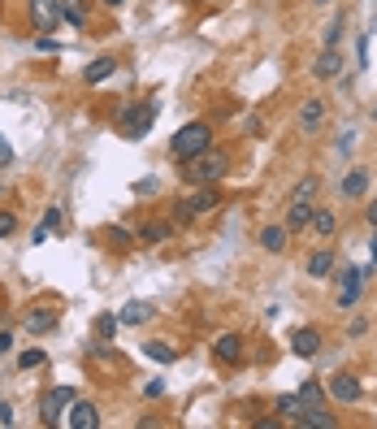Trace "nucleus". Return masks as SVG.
I'll return each instance as SVG.
<instances>
[{
    "label": "nucleus",
    "mask_w": 377,
    "mask_h": 429,
    "mask_svg": "<svg viewBox=\"0 0 377 429\" xmlns=\"http://www.w3.org/2000/svg\"><path fill=\"white\" fill-rule=\"evenodd\" d=\"M212 148V130H208V122H187L174 139H170V152L178 156V160H195L200 152H208Z\"/></svg>",
    "instance_id": "nucleus-1"
},
{
    "label": "nucleus",
    "mask_w": 377,
    "mask_h": 429,
    "mask_svg": "<svg viewBox=\"0 0 377 429\" xmlns=\"http://www.w3.org/2000/svg\"><path fill=\"white\" fill-rule=\"evenodd\" d=\"M152 122H156V104H126V109L118 113V130H122V139H143L148 130H152Z\"/></svg>",
    "instance_id": "nucleus-2"
},
{
    "label": "nucleus",
    "mask_w": 377,
    "mask_h": 429,
    "mask_svg": "<svg viewBox=\"0 0 377 429\" xmlns=\"http://www.w3.org/2000/svg\"><path fill=\"white\" fill-rule=\"evenodd\" d=\"M226 170H230V156H226V152H212V148H208V152H200V156L191 160V170H187V178L204 187V182H217V178H222Z\"/></svg>",
    "instance_id": "nucleus-3"
},
{
    "label": "nucleus",
    "mask_w": 377,
    "mask_h": 429,
    "mask_svg": "<svg viewBox=\"0 0 377 429\" xmlns=\"http://www.w3.org/2000/svg\"><path fill=\"white\" fill-rule=\"evenodd\" d=\"M74 399H78L74 386H57V391H48V395L39 399V416H43V425H61V416H66V408H70Z\"/></svg>",
    "instance_id": "nucleus-4"
},
{
    "label": "nucleus",
    "mask_w": 377,
    "mask_h": 429,
    "mask_svg": "<svg viewBox=\"0 0 377 429\" xmlns=\"http://www.w3.org/2000/svg\"><path fill=\"white\" fill-rule=\"evenodd\" d=\"M70 429H95L100 425V412H95V403H87V399H74L70 408H66V416H61Z\"/></svg>",
    "instance_id": "nucleus-5"
},
{
    "label": "nucleus",
    "mask_w": 377,
    "mask_h": 429,
    "mask_svg": "<svg viewBox=\"0 0 377 429\" xmlns=\"http://www.w3.org/2000/svg\"><path fill=\"white\" fill-rule=\"evenodd\" d=\"M31 18H35V31H57V22H61L57 0H31Z\"/></svg>",
    "instance_id": "nucleus-6"
},
{
    "label": "nucleus",
    "mask_w": 377,
    "mask_h": 429,
    "mask_svg": "<svg viewBox=\"0 0 377 429\" xmlns=\"http://www.w3.org/2000/svg\"><path fill=\"white\" fill-rule=\"evenodd\" d=\"M364 274H368V269H347V274H343V286H339V308H356L360 286H364Z\"/></svg>",
    "instance_id": "nucleus-7"
},
{
    "label": "nucleus",
    "mask_w": 377,
    "mask_h": 429,
    "mask_svg": "<svg viewBox=\"0 0 377 429\" xmlns=\"http://www.w3.org/2000/svg\"><path fill=\"white\" fill-rule=\"evenodd\" d=\"M312 74H316V78H339V74H343V52H339V48H326V52L312 61Z\"/></svg>",
    "instance_id": "nucleus-8"
},
{
    "label": "nucleus",
    "mask_w": 377,
    "mask_h": 429,
    "mask_svg": "<svg viewBox=\"0 0 377 429\" xmlns=\"http://www.w3.org/2000/svg\"><path fill=\"white\" fill-rule=\"evenodd\" d=\"M330 395H334L339 403H356V399H360V382L347 378V373H334V378H330Z\"/></svg>",
    "instance_id": "nucleus-9"
},
{
    "label": "nucleus",
    "mask_w": 377,
    "mask_h": 429,
    "mask_svg": "<svg viewBox=\"0 0 377 429\" xmlns=\"http://www.w3.org/2000/svg\"><path fill=\"white\" fill-rule=\"evenodd\" d=\"M291 351L304 356V360H312V356L321 351V334H316V330H295V334H291Z\"/></svg>",
    "instance_id": "nucleus-10"
},
{
    "label": "nucleus",
    "mask_w": 377,
    "mask_h": 429,
    "mask_svg": "<svg viewBox=\"0 0 377 429\" xmlns=\"http://www.w3.org/2000/svg\"><path fill=\"white\" fill-rule=\"evenodd\" d=\"M113 70H118V61H113V57H95V61L83 70V83H87V87H100L104 78H113Z\"/></svg>",
    "instance_id": "nucleus-11"
},
{
    "label": "nucleus",
    "mask_w": 377,
    "mask_h": 429,
    "mask_svg": "<svg viewBox=\"0 0 377 429\" xmlns=\"http://www.w3.org/2000/svg\"><path fill=\"white\" fill-rule=\"evenodd\" d=\"M212 351H217L222 364H239V360H243V338H239V334H222Z\"/></svg>",
    "instance_id": "nucleus-12"
},
{
    "label": "nucleus",
    "mask_w": 377,
    "mask_h": 429,
    "mask_svg": "<svg viewBox=\"0 0 377 429\" xmlns=\"http://www.w3.org/2000/svg\"><path fill=\"white\" fill-rule=\"evenodd\" d=\"M57 14H61V22H70L74 31L87 26V5H83V0H57Z\"/></svg>",
    "instance_id": "nucleus-13"
},
{
    "label": "nucleus",
    "mask_w": 377,
    "mask_h": 429,
    "mask_svg": "<svg viewBox=\"0 0 377 429\" xmlns=\"http://www.w3.org/2000/svg\"><path fill=\"white\" fill-rule=\"evenodd\" d=\"M321 122H326V104H321V100H304V109H299V130H316Z\"/></svg>",
    "instance_id": "nucleus-14"
},
{
    "label": "nucleus",
    "mask_w": 377,
    "mask_h": 429,
    "mask_svg": "<svg viewBox=\"0 0 377 429\" xmlns=\"http://www.w3.org/2000/svg\"><path fill=\"white\" fill-rule=\"evenodd\" d=\"M187 204H191V212H195V217H204V212H212V208L222 204V195H217V191H212V187L204 182V191H195V195H191Z\"/></svg>",
    "instance_id": "nucleus-15"
},
{
    "label": "nucleus",
    "mask_w": 377,
    "mask_h": 429,
    "mask_svg": "<svg viewBox=\"0 0 377 429\" xmlns=\"http://www.w3.org/2000/svg\"><path fill=\"white\" fill-rule=\"evenodd\" d=\"M286 234H291L286 226H264V230H260V247H264V252H286V243H291Z\"/></svg>",
    "instance_id": "nucleus-16"
},
{
    "label": "nucleus",
    "mask_w": 377,
    "mask_h": 429,
    "mask_svg": "<svg viewBox=\"0 0 377 429\" xmlns=\"http://www.w3.org/2000/svg\"><path fill=\"white\" fill-rule=\"evenodd\" d=\"M316 191H321V178H316V174H304V178L295 182V191H291V204H312Z\"/></svg>",
    "instance_id": "nucleus-17"
},
{
    "label": "nucleus",
    "mask_w": 377,
    "mask_h": 429,
    "mask_svg": "<svg viewBox=\"0 0 377 429\" xmlns=\"http://www.w3.org/2000/svg\"><path fill=\"white\" fill-rule=\"evenodd\" d=\"M330 269H334V252L321 247V252L308 256V274H312V278H330Z\"/></svg>",
    "instance_id": "nucleus-18"
},
{
    "label": "nucleus",
    "mask_w": 377,
    "mask_h": 429,
    "mask_svg": "<svg viewBox=\"0 0 377 429\" xmlns=\"http://www.w3.org/2000/svg\"><path fill=\"white\" fill-rule=\"evenodd\" d=\"M148 316H152V308L135 299V304H126V308L118 312V326H143V321H148Z\"/></svg>",
    "instance_id": "nucleus-19"
},
{
    "label": "nucleus",
    "mask_w": 377,
    "mask_h": 429,
    "mask_svg": "<svg viewBox=\"0 0 377 429\" xmlns=\"http://www.w3.org/2000/svg\"><path fill=\"white\" fill-rule=\"evenodd\" d=\"M170 234H174V230H170V222H152V226H143V230H139V243H148V247H160Z\"/></svg>",
    "instance_id": "nucleus-20"
},
{
    "label": "nucleus",
    "mask_w": 377,
    "mask_h": 429,
    "mask_svg": "<svg viewBox=\"0 0 377 429\" xmlns=\"http://www.w3.org/2000/svg\"><path fill=\"white\" fill-rule=\"evenodd\" d=\"M364 191H368V174H364V170H351V174L343 178V195H347V200H360Z\"/></svg>",
    "instance_id": "nucleus-21"
},
{
    "label": "nucleus",
    "mask_w": 377,
    "mask_h": 429,
    "mask_svg": "<svg viewBox=\"0 0 377 429\" xmlns=\"http://www.w3.org/2000/svg\"><path fill=\"white\" fill-rule=\"evenodd\" d=\"M143 356H152L156 364H174V360H178V351H174L170 343H160V338H152V343H143Z\"/></svg>",
    "instance_id": "nucleus-22"
},
{
    "label": "nucleus",
    "mask_w": 377,
    "mask_h": 429,
    "mask_svg": "<svg viewBox=\"0 0 377 429\" xmlns=\"http://www.w3.org/2000/svg\"><path fill=\"white\" fill-rule=\"evenodd\" d=\"M308 226H312L316 234H334V226H339V222H334V212H330V208H312Z\"/></svg>",
    "instance_id": "nucleus-23"
},
{
    "label": "nucleus",
    "mask_w": 377,
    "mask_h": 429,
    "mask_svg": "<svg viewBox=\"0 0 377 429\" xmlns=\"http://www.w3.org/2000/svg\"><path fill=\"white\" fill-rule=\"evenodd\" d=\"M22 326H26L31 334H48L52 326H57V316H52V312H26V321H22Z\"/></svg>",
    "instance_id": "nucleus-24"
},
{
    "label": "nucleus",
    "mask_w": 377,
    "mask_h": 429,
    "mask_svg": "<svg viewBox=\"0 0 377 429\" xmlns=\"http://www.w3.org/2000/svg\"><path fill=\"white\" fill-rule=\"evenodd\" d=\"M308 217H312V204H291L286 208V230H304Z\"/></svg>",
    "instance_id": "nucleus-25"
},
{
    "label": "nucleus",
    "mask_w": 377,
    "mask_h": 429,
    "mask_svg": "<svg viewBox=\"0 0 377 429\" xmlns=\"http://www.w3.org/2000/svg\"><path fill=\"white\" fill-rule=\"evenodd\" d=\"M343 22H347V18H343V14H334V22L326 26V48H339V39H343Z\"/></svg>",
    "instance_id": "nucleus-26"
},
{
    "label": "nucleus",
    "mask_w": 377,
    "mask_h": 429,
    "mask_svg": "<svg viewBox=\"0 0 377 429\" xmlns=\"http://www.w3.org/2000/svg\"><path fill=\"white\" fill-rule=\"evenodd\" d=\"M104 239H113V247H130L135 243V234L122 230V226H109V230H104Z\"/></svg>",
    "instance_id": "nucleus-27"
},
{
    "label": "nucleus",
    "mask_w": 377,
    "mask_h": 429,
    "mask_svg": "<svg viewBox=\"0 0 377 429\" xmlns=\"http://www.w3.org/2000/svg\"><path fill=\"white\" fill-rule=\"evenodd\" d=\"M113 330H118V316H95V334H100L104 343L113 338Z\"/></svg>",
    "instance_id": "nucleus-28"
},
{
    "label": "nucleus",
    "mask_w": 377,
    "mask_h": 429,
    "mask_svg": "<svg viewBox=\"0 0 377 429\" xmlns=\"http://www.w3.org/2000/svg\"><path fill=\"white\" fill-rule=\"evenodd\" d=\"M39 364H43V351H39V347H35V351H22V356H18V368H39Z\"/></svg>",
    "instance_id": "nucleus-29"
},
{
    "label": "nucleus",
    "mask_w": 377,
    "mask_h": 429,
    "mask_svg": "<svg viewBox=\"0 0 377 429\" xmlns=\"http://www.w3.org/2000/svg\"><path fill=\"white\" fill-rule=\"evenodd\" d=\"M299 399H304V403H321V386H316V382H304V386H299Z\"/></svg>",
    "instance_id": "nucleus-30"
},
{
    "label": "nucleus",
    "mask_w": 377,
    "mask_h": 429,
    "mask_svg": "<svg viewBox=\"0 0 377 429\" xmlns=\"http://www.w3.org/2000/svg\"><path fill=\"white\" fill-rule=\"evenodd\" d=\"M18 230V217H14V212H0V239H9Z\"/></svg>",
    "instance_id": "nucleus-31"
},
{
    "label": "nucleus",
    "mask_w": 377,
    "mask_h": 429,
    "mask_svg": "<svg viewBox=\"0 0 377 429\" xmlns=\"http://www.w3.org/2000/svg\"><path fill=\"white\" fill-rule=\"evenodd\" d=\"M295 408H299V395H278V412H286V416H291Z\"/></svg>",
    "instance_id": "nucleus-32"
},
{
    "label": "nucleus",
    "mask_w": 377,
    "mask_h": 429,
    "mask_svg": "<svg viewBox=\"0 0 377 429\" xmlns=\"http://www.w3.org/2000/svg\"><path fill=\"white\" fill-rule=\"evenodd\" d=\"M191 217H195V212H191V204H187V200H182V204H178V208H174V222H182V226H187V222H191Z\"/></svg>",
    "instance_id": "nucleus-33"
},
{
    "label": "nucleus",
    "mask_w": 377,
    "mask_h": 429,
    "mask_svg": "<svg viewBox=\"0 0 377 429\" xmlns=\"http://www.w3.org/2000/svg\"><path fill=\"white\" fill-rule=\"evenodd\" d=\"M9 160H14V148H9L5 135H0V165H9Z\"/></svg>",
    "instance_id": "nucleus-34"
},
{
    "label": "nucleus",
    "mask_w": 377,
    "mask_h": 429,
    "mask_svg": "<svg viewBox=\"0 0 377 429\" xmlns=\"http://www.w3.org/2000/svg\"><path fill=\"white\" fill-rule=\"evenodd\" d=\"M0 425H14V408L9 403H0Z\"/></svg>",
    "instance_id": "nucleus-35"
},
{
    "label": "nucleus",
    "mask_w": 377,
    "mask_h": 429,
    "mask_svg": "<svg viewBox=\"0 0 377 429\" xmlns=\"http://www.w3.org/2000/svg\"><path fill=\"white\" fill-rule=\"evenodd\" d=\"M9 347H14V334H0V356H5Z\"/></svg>",
    "instance_id": "nucleus-36"
},
{
    "label": "nucleus",
    "mask_w": 377,
    "mask_h": 429,
    "mask_svg": "<svg viewBox=\"0 0 377 429\" xmlns=\"http://www.w3.org/2000/svg\"><path fill=\"white\" fill-rule=\"evenodd\" d=\"M368 226H377V204H368Z\"/></svg>",
    "instance_id": "nucleus-37"
},
{
    "label": "nucleus",
    "mask_w": 377,
    "mask_h": 429,
    "mask_svg": "<svg viewBox=\"0 0 377 429\" xmlns=\"http://www.w3.org/2000/svg\"><path fill=\"white\" fill-rule=\"evenodd\" d=\"M100 5H109V9H122V5H126V0H100Z\"/></svg>",
    "instance_id": "nucleus-38"
},
{
    "label": "nucleus",
    "mask_w": 377,
    "mask_h": 429,
    "mask_svg": "<svg viewBox=\"0 0 377 429\" xmlns=\"http://www.w3.org/2000/svg\"><path fill=\"white\" fill-rule=\"evenodd\" d=\"M368 252H373V260H377V230H373V243H368Z\"/></svg>",
    "instance_id": "nucleus-39"
},
{
    "label": "nucleus",
    "mask_w": 377,
    "mask_h": 429,
    "mask_svg": "<svg viewBox=\"0 0 377 429\" xmlns=\"http://www.w3.org/2000/svg\"><path fill=\"white\" fill-rule=\"evenodd\" d=\"M373 118H377V109H373Z\"/></svg>",
    "instance_id": "nucleus-40"
}]
</instances>
